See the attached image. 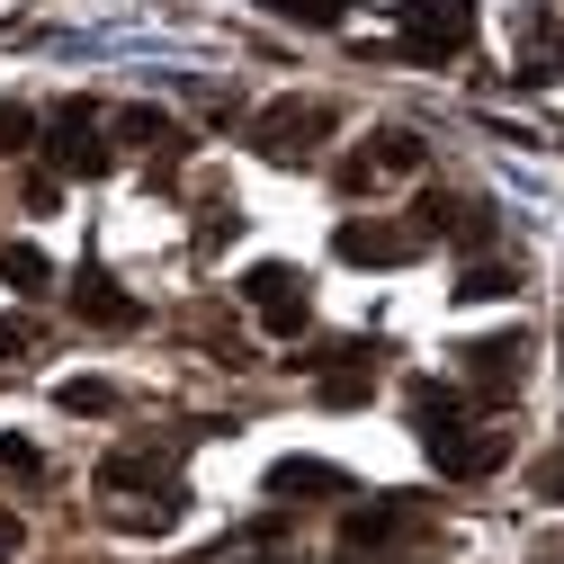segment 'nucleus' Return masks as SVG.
<instances>
[{
    "label": "nucleus",
    "instance_id": "f257e3e1",
    "mask_svg": "<svg viewBox=\"0 0 564 564\" xmlns=\"http://www.w3.org/2000/svg\"><path fill=\"white\" fill-rule=\"evenodd\" d=\"M394 28L412 63H448L475 45V0H394Z\"/></svg>",
    "mask_w": 564,
    "mask_h": 564
},
{
    "label": "nucleus",
    "instance_id": "f03ea898",
    "mask_svg": "<svg viewBox=\"0 0 564 564\" xmlns=\"http://www.w3.org/2000/svg\"><path fill=\"white\" fill-rule=\"evenodd\" d=\"M421 529V502L412 492H386V502H349V520H340V564H377L386 546H403Z\"/></svg>",
    "mask_w": 564,
    "mask_h": 564
},
{
    "label": "nucleus",
    "instance_id": "7ed1b4c3",
    "mask_svg": "<svg viewBox=\"0 0 564 564\" xmlns=\"http://www.w3.org/2000/svg\"><path fill=\"white\" fill-rule=\"evenodd\" d=\"M45 162H54V180H99V171H108L99 108H90V99H63V108L45 117Z\"/></svg>",
    "mask_w": 564,
    "mask_h": 564
},
{
    "label": "nucleus",
    "instance_id": "20e7f679",
    "mask_svg": "<svg viewBox=\"0 0 564 564\" xmlns=\"http://www.w3.org/2000/svg\"><path fill=\"white\" fill-rule=\"evenodd\" d=\"M323 134H332V108H323V99H269V108L251 117V144H260L269 162H305Z\"/></svg>",
    "mask_w": 564,
    "mask_h": 564
},
{
    "label": "nucleus",
    "instance_id": "39448f33",
    "mask_svg": "<svg viewBox=\"0 0 564 564\" xmlns=\"http://www.w3.org/2000/svg\"><path fill=\"white\" fill-rule=\"evenodd\" d=\"M242 305H251V314H260L278 340H296V332L314 323V296H305V278H296L288 260H260V269L242 278Z\"/></svg>",
    "mask_w": 564,
    "mask_h": 564
},
{
    "label": "nucleus",
    "instance_id": "423d86ee",
    "mask_svg": "<svg viewBox=\"0 0 564 564\" xmlns=\"http://www.w3.org/2000/svg\"><path fill=\"white\" fill-rule=\"evenodd\" d=\"M457 359H466V377H475V394H484V403H511V394H520V377H529V332L466 340Z\"/></svg>",
    "mask_w": 564,
    "mask_h": 564
},
{
    "label": "nucleus",
    "instance_id": "0eeeda50",
    "mask_svg": "<svg viewBox=\"0 0 564 564\" xmlns=\"http://www.w3.org/2000/svg\"><path fill=\"white\" fill-rule=\"evenodd\" d=\"M332 251H340L349 269H403V260L421 251V234H412V225H368V216H349V225L332 234Z\"/></svg>",
    "mask_w": 564,
    "mask_h": 564
},
{
    "label": "nucleus",
    "instance_id": "6e6552de",
    "mask_svg": "<svg viewBox=\"0 0 564 564\" xmlns=\"http://www.w3.org/2000/svg\"><path fill=\"white\" fill-rule=\"evenodd\" d=\"M502 457H511V431H466V421H457V431H431V466H440V475H457V484L492 475Z\"/></svg>",
    "mask_w": 564,
    "mask_h": 564
},
{
    "label": "nucleus",
    "instance_id": "1a4fd4ad",
    "mask_svg": "<svg viewBox=\"0 0 564 564\" xmlns=\"http://www.w3.org/2000/svg\"><path fill=\"white\" fill-rule=\"evenodd\" d=\"M421 234H448L457 251H492V206H475V197H421Z\"/></svg>",
    "mask_w": 564,
    "mask_h": 564
},
{
    "label": "nucleus",
    "instance_id": "9d476101",
    "mask_svg": "<svg viewBox=\"0 0 564 564\" xmlns=\"http://www.w3.org/2000/svg\"><path fill=\"white\" fill-rule=\"evenodd\" d=\"M73 305H82V323H99V332H134V323H144V305H134V296L117 288V278H99V269H82Z\"/></svg>",
    "mask_w": 564,
    "mask_h": 564
},
{
    "label": "nucleus",
    "instance_id": "9b49d317",
    "mask_svg": "<svg viewBox=\"0 0 564 564\" xmlns=\"http://www.w3.org/2000/svg\"><path fill=\"white\" fill-rule=\"evenodd\" d=\"M269 492H278V502H288V492H349V475L332 457H278L269 466Z\"/></svg>",
    "mask_w": 564,
    "mask_h": 564
},
{
    "label": "nucleus",
    "instance_id": "f8f14e48",
    "mask_svg": "<svg viewBox=\"0 0 564 564\" xmlns=\"http://www.w3.org/2000/svg\"><path fill=\"white\" fill-rule=\"evenodd\" d=\"M520 82H529V90L564 82V28H555V19H529V45H520Z\"/></svg>",
    "mask_w": 564,
    "mask_h": 564
},
{
    "label": "nucleus",
    "instance_id": "ddd939ff",
    "mask_svg": "<svg viewBox=\"0 0 564 564\" xmlns=\"http://www.w3.org/2000/svg\"><path fill=\"white\" fill-rule=\"evenodd\" d=\"M134 484L171 492V466H162L153 448H117V457H99V492H134Z\"/></svg>",
    "mask_w": 564,
    "mask_h": 564
},
{
    "label": "nucleus",
    "instance_id": "4468645a",
    "mask_svg": "<svg viewBox=\"0 0 564 564\" xmlns=\"http://www.w3.org/2000/svg\"><path fill=\"white\" fill-rule=\"evenodd\" d=\"M421 162H431V144H421L412 126H377V134H368V171H377V180H386V171H421Z\"/></svg>",
    "mask_w": 564,
    "mask_h": 564
},
{
    "label": "nucleus",
    "instance_id": "2eb2a0df",
    "mask_svg": "<svg viewBox=\"0 0 564 564\" xmlns=\"http://www.w3.org/2000/svg\"><path fill=\"white\" fill-rule=\"evenodd\" d=\"M412 421H421V440H431V431H457V421H466V394L421 377V386H412Z\"/></svg>",
    "mask_w": 564,
    "mask_h": 564
},
{
    "label": "nucleus",
    "instance_id": "dca6fc26",
    "mask_svg": "<svg viewBox=\"0 0 564 564\" xmlns=\"http://www.w3.org/2000/svg\"><path fill=\"white\" fill-rule=\"evenodd\" d=\"M0 278H10L19 296H45V288H54V260H45L36 242H0Z\"/></svg>",
    "mask_w": 564,
    "mask_h": 564
},
{
    "label": "nucleus",
    "instance_id": "f3484780",
    "mask_svg": "<svg viewBox=\"0 0 564 564\" xmlns=\"http://www.w3.org/2000/svg\"><path fill=\"white\" fill-rule=\"evenodd\" d=\"M54 403H63V412H82V421H99V412H117V386H108V377H63Z\"/></svg>",
    "mask_w": 564,
    "mask_h": 564
},
{
    "label": "nucleus",
    "instance_id": "a211bd4d",
    "mask_svg": "<svg viewBox=\"0 0 564 564\" xmlns=\"http://www.w3.org/2000/svg\"><path fill=\"white\" fill-rule=\"evenodd\" d=\"M492 296H520V278H511L502 260H475V269L457 278V305H492Z\"/></svg>",
    "mask_w": 564,
    "mask_h": 564
},
{
    "label": "nucleus",
    "instance_id": "6ab92c4d",
    "mask_svg": "<svg viewBox=\"0 0 564 564\" xmlns=\"http://www.w3.org/2000/svg\"><path fill=\"white\" fill-rule=\"evenodd\" d=\"M117 134H126V144H180V126L162 108H117Z\"/></svg>",
    "mask_w": 564,
    "mask_h": 564
},
{
    "label": "nucleus",
    "instance_id": "aec40b11",
    "mask_svg": "<svg viewBox=\"0 0 564 564\" xmlns=\"http://www.w3.org/2000/svg\"><path fill=\"white\" fill-rule=\"evenodd\" d=\"M36 134H45V126H36V108H19V99H0V153H28Z\"/></svg>",
    "mask_w": 564,
    "mask_h": 564
},
{
    "label": "nucleus",
    "instance_id": "412c9836",
    "mask_svg": "<svg viewBox=\"0 0 564 564\" xmlns=\"http://www.w3.org/2000/svg\"><path fill=\"white\" fill-rule=\"evenodd\" d=\"M260 10L296 19V28H340V0H260Z\"/></svg>",
    "mask_w": 564,
    "mask_h": 564
},
{
    "label": "nucleus",
    "instance_id": "4be33fe9",
    "mask_svg": "<svg viewBox=\"0 0 564 564\" xmlns=\"http://www.w3.org/2000/svg\"><path fill=\"white\" fill-rule=\"evenodd\" d=\"M323 403H368V368H359V359H349L340 377H323Z\"/></svg>",
    "mask_w": 564,
    "mask_h": 564
},
{
    "label": "nucleus",
    "instance_id": "5701e85b",
    "mask_svg": "<svg viewBox=\"0 0 564 564\" xmlns=\"http://www.w3.org/2000/svg\"><path fill=\"white\" fill-rule=\"evenodd\" d=\"M36 349V323L28 314H0V359H28Z\"/></svg>",
    "mask_w": 564,
    "mask_h": 564
},
{
    "label": "nucleus",
    "instance_id": "b1692460",
    "mask_svg": "<svg viewBox=\"0 0 564 564\" xmlns=\"http://www.w3.org/2000/svg\"><path fill=\"white\" fill-rule=\"evenodd\" d=\"M0 475H45V457H36V440H0Z\"/></svg>",
    "mask_w": 564,
    "mask_h": 564
},
{
    "label": "nucleus",
    "instance_id": "393cba45",
    "mask_svg": "<svg viewBox=\"0 0 564 564\" xmlns=\"http://www.w3.org/2000/svg\"><path fill=\"white\" fill-rule=\"evenodd\" d=\"M54 206H63V180L54 171H28V216H54Z\"/></svg>",
    "mask_w": 564,
    "mask_h": 564
},
{
    "label": "nucleus",
    "instance_id": "a878e982",
    "mask_svg": "<svg viewBox=\"0 0 564 564\" xmlns=\"http://www.w3.org/2000/svg\"><path fill=\"white\" fill-rule=\"evenodd\" d=\"M234 225H242V216H225V206H216V216L197 225V251H225V234H234Z\"/></svg>",
    "mask_w": 564,
    "mask_h": 564
},
{
    "label": "nucleus",
    "instance_id": "bb28decb",
    "mask_svg": "<svg viewBox=\"0 0 564 564\" xmlns=\"http://www.w3.org/2000/svg\"><path fill=\"white\" fill-rule=\"evenodd\" d=\"M538 502H564V448H555V457L538 466Z\"/></svg>",
    "mask_w": 564,
    "mask_h": 564
},
{
    "label": "nucleus",
    "instance_id": "cd10ccee",
    "mask_svg": "<svg viewBox=\"0 0 564 564\" xmlns=\"http://www.w3.org/2000/svg\"><path fill=\"white\" fill-rule=\"evenodd\" d=\"M19 546H28V520H19V511H0V564H10Z\"/></svg>",
    "mask_w": 564,
    "mask_h": 564
}]
</instances>
